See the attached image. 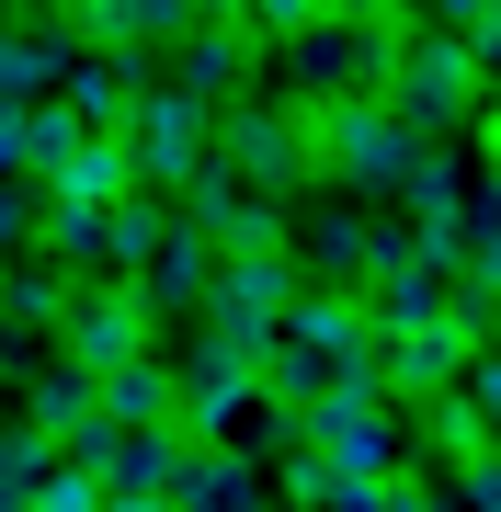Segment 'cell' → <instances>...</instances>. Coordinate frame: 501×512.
<instances>
[{
  "label": "cell",
  "mask_w": 501,
  "mask_h": 512,
  "mask_svg": "<svg viewBox=\"0 0 501 512\" xmlns=\"http://www.w3.org/2000/svg\"><path fill=\"white\" fill-rule=\"evenodd\" d=\"M331 387H376V330H365V308H353L342 285H308L297 308H285L274 353H262V399L308 410V399H331Z\"/></svg>",
  "instance_id": "cell-1"
},
{
  "label": "cell",
  "mask_w": 501,
  "mask_h": 512,
  "mask_svg": "<svg viewBox=\"0 0 501 512\" xmlns=\"http://www.w3.org/2000/svg\"><path fill=\"white\" fill-rule=\"evenodd\" d=\"M126 194H137V171H126V137H80V148H69V171L46 183V205H80V217H114Z\"/></svg>",
  "instance_id": "cell-21"
},
{
  "label": "cell",
  "mask_w": 501,
  "mask_h": 512,
  "mask_svg": "<svg viewBox=\"0 0 501 512\" xmlns=\"http://www.w3.org/2000/svg\"><path fill=\"white\" fill-rule=\"evenodd\" d=\"M285 262H297L308 285H342V296H353V274H376V217H365V205H319L308 239H297Z\"/></svg>",
  "instance_id": "cell-16"
},
{
  "label": "cell",
  "mask_w": 501,
  "mask_h": 512,
  "mask_svg": "<svg viewBox=\"0 0 501 512\" xmlns=\"http://www.w3.org/2000/svg\"><path fill=\"white\" fill-rule=\"evenodd\" d=\"M69 148H80V126L57 103H23V160H12V183H57L69 171Z\"/></svg>",
  "instance_id": "cell-25"
},
{
  "label": "cell",
  "mask_w": 501,
  "mask_h": 512,
  "mask_svg": "<svg viewBox=\"0 0 501 512\" xmlns=\"http://www.w3.org/2000/svg\"><path fill=\"white\" fill-rule=\"evenodd\" d=\"M0 512H23V501H0Z\"/></svg>",
  "instance_id": "cell-40"
},
{
  "label": "cell",
  "mask_w": 501,
  "mask_h": 512,
  "mask_svg": "<svg viewBox=\"0 0 501 512\" xmlns=\"http://www.w3.org/2000/svg\"><path fill=\"white\" fill-rule=\"evenodd\" d=\"M388 69H399V35H376V23H308V35L274 46V103H388Z\"/></svg>",
  "instance_id": "cell-2"
},
{
  "label": "cell",
  "mask_w": 501,
  "mask_h": 512,
  "mask_svg": "<svg viewBox=\"0 0 501 512\" xmlns=\"http://www.w3.org/2000/svg\"><path fill=\"white\" fill-rule=\"evenodd\" d=\"M23 160V103H0V171Z\"/></svg>",
  "instance_id": "cell-35"
},
{
  "label": "cell",
  "mask_w": 501,
  "mask_h": 512,
  "mask_svg": "<svg viewBox=\"0 0 501 512\" xmlns=\"http://www.w3.org/2000/svg\"><path fill=\"white\" fill-rule=\"evenodd\" d=\"M353 308H365L376 342H399V330H433V319H445V274H433V262H422V239H410L399 262H376V274L353 285Z\"/></svg>",
  "instance_id": "cell-15"
},
{
  "label": "cell",
  "mask_w": 501,
  "mask_h": 512,
  "mask_svg": "<svg viewBox=\"0 0 501 512\" xmlns=\"http://www.w3.org/2000/svg\"><path fill=\"white\" fill-rule=\"evenodd\" d=\"M479 148H490V171H501V103H479Z\"/></svg>",
  "instance_id": "cell-36"
},
{
  "label": "cell",
  "mask_w": 501,
  "mask_h": 512,
  "mask_svg": "<svg viewBox=\"0 0 501 512\" xmlns=\"http://www.w3.org/2000/svg\"><path fill=\"white\" fill-rule=\"evenodd\" d=\"M57 353H69L80 376H114V365H137V353H160V330H149V308H137V285L92 274V285H69V308H57Z\"/></svg>",
  "instance_id": "cell-9"
},
{
  "label": "cell",
  "mask_w": 501,
  "mask_h": 512,
  "mask_svg": "<svg viewBox=\"0 0 501 512\" xmlns=\"http://www.w3.org/2000/svg\"><path fill=\"white\" fill-rule=\"evenodd\" d=\"M171 217H183L217 262H240V251H285V205H274V194H251L228 160H205L194 183H183V205H171Z\"/></svg>",
  "instance_id": "cell-10"
},
{
  "label": "cell",
  "mask_w": 501,
  "mask_h": 512,
  "mask_svg": "<svg viewBox=\"0 0 501 512\" xmlns=\"http://www.w3.org/2000/svg\"><path fill=\"white\" fill-rule=\"evenodd\" d=\"M479 103H490V80H479V57H467V46H445V35H399L388 114L410 126V148H445L456 126H479Z\"/></svg>",
  "instance_id": "cell-4"
},
{
  "label": "cell",
  "mask_w": 501,
  "mask_h": 512,
  "mask_svg": "<svg viewBox=\"0 0 501 512\" xmlns=\"http://www.w3.org/2000/svg\"><path fill=\"white\" fill-rule=\"evenodd\" d=\"M92 421H103V410H92V376H80L69 353H57V365H35V387H23V433H46L57 456H69Z\"/></svg>",
  "instance_id": "cell-20"
},
{
  "label": "cell",
  "mask_w": 501,
  "mask_h": 512,
  "mask_svg": "<svg viewBox=\"0 0 501 512\" xmlns=\"http://www.w3.org/2000/svg\"><path fill=\"white\" fill-rule=\"evenodd\" d=\"M331 23H376V35H410V0H331Z\"/></svg>",
  "instance_id": "cell-30"
},
{
  "label": "cell",
  "mask_w": 501,
  "mask_h": 512,
  "mask_svg": "<svg viewBox=\"0 0 501 512\" xmlns=\"http://www.w3.org/2000/svg\"><path fill=\"white\" fill-rule=\"evenodd\" d=\"M35 512H103V478L57 456V467H46V490H35Z\"/></svg>",
  "instance_id": "cell-26"
},
{
  "label": "cell",
  "mask_w": 501,
  "mask_h": 512,
  "mask_svg": "<svg viewBox=\"0 0 501 512\" xmlns=\"http://www.w3.org/2000/svg\"><path fill=\"white\" fill-rule=\"evenodd\" d=\"M171 228H183V217H171L160 194H126V205L103 217V274H114V285H137V274L171 251Z\"/></svg>",
  "instance_id": "cell-23"
},
{
  "label": "cell",
  "mask_w": 501,
  "mask_h": 512,
  "mask_svg": "<svg viewBox=\"0 0 501 512\" xmlns=\"http://www.w3.org/2000/svg\"><path fill=\"white\" fill-rule=\"evenodd\" d=\"M467 57H479V80H501V12L479 23V35H467Z\"/></svg>",
  "instance_id": "cell-33"
},
{
  "label": "cell",
  "mask_w": 501,
  "mask_h": 512,
  "mask_svg": "<svg viewBox=\"0 0 501 512\" xmlns=\"http://www.w3.org/2000/svg\"><path fill=\"white\" fill-rule=\"evenodd\" d=\"M217 160V103H194V92H137V114H126V171H137V194H183L194 171Z\"/></svg>",
  "instance_id": "cell-6"
},
{
  "label": "cell",
  "mask_w": 501,
  "mask_h": 512,
  "mask_svg": "<svg viewBox=\"0 0 501 512\" xmlns=\"http://www.w3.org/2000/svg\"><path fill=\"white\" fill-rule=\"evenodd\" d=\"M23 239H35V194L0 171V251H23Z\"/></svg>",
  "instance_id": "cell-29"
},
{
  "label": "cell",
  "mask_w": 501,
  "mask_h": 512,
  "mask_svg": "<svg viewBox=\"0 0 501 512\" xmlns=\"http://www.w3.org/2000/svg\"><path fill=\"white\" fill-rule=\"evenodd\" d=\"M308 23H331V0H262L251 35H262V46H285V35H308Z\"/></svg>",
  "instance_id": "cell-27"
},
{
  "label": "cell",
  "mask_w": 501,
  "mask_h": 512,
  "mask_svg": "<svg viewBox=\"0 0 501 512\" xmlns=\"http://www.w3.org/2000/svg\"><path fill=\"white\" fill-rule=\"evenodd\" d=\"M376 512H456V501L433 490V478H388V501H376Z\"/></svg>",
  "instance_id": "cell-31"
},
{
  "label": "cell",
  "mask_w": 501,
  "mask_h": 512,
  "mask_svg": "<svg viewBox=\"0 0 501 512\" xmlns=\"http://www.w3.org/2000/svg\"><path fill=\"white\" fill-rule=\"evenodd\" d=\"M456 399H467V410H479L490 433H501V353H467V376H456Z\"/></svg>",
  "instance_id": "cell-28"
},
{
  "label": "cell",
  "mask_w": 501,
  "mask_h": 512,
  "mask_svg": "<svg viewBox=\"0 0 501 512\" xmlns=\"http://www.w3.org/2000/svg\"><path fill=\"white\" fill-rule=\"evenodd\" d=\"M183 456H194L183 433H114V421H92V433L69 444V467H92V478H103V501H171Z\"/></svg>",
  "instance_id": "cell-11"
},
{
  "label": "cell",
  "mask_w": 501,
  "mask_h": 512,
  "mask_svg": "<svg viewBox=\"0 0 501 512\" xmlns=\"http://www.w3.org/2000/svg\"><path fill=\"white\" fill-rule=\"evenodd\" d=\"M297 296H308V274H297L285 251H240V262H217V285H205L194 342H217V353H240V365H262Z\"/></svg>",
  "instance_id": "cell-3"
},
{
  "label": "cell",
  "mask_w": 501,
  "mask_h": 512,
  "mask_svg": "<svg viewBox=\"0 0 501 512\" xmlns=\"http://www.w3.org/2000/svg\"><path fill=\"white\" fill-rule=\"evenodd\" d=\"M479 205H490V217H501V183H490V194H479Z\"/></svg>",
  "instance_id": "cell-39"
},
{
  "label": "cell",
  "mask_w": 501,
  "mask_h": 512,
  "mask_svg": "<svg viewBox=\"0 0 501 512\" xmlns=\"http://www.w3.org/2000/svg\"><path fill=\"white\" fill-rule=\"evenodd\" d=\"M205 285H217V251H205L194 228H171V251L137 274V308H149V330H160V319H194V308H205Z\"/></svg>",
  "instance_id": "cell-18"
},
{
  "label": "cell",
  "mask_w": 501,
  "mask_h": 512,
  "mask_svg": "<svg viewBox=\"0 0 501 512\" xmlns=\"http://www.w3.org/2000/svg\"><path fill=\"white\" fill-rule=\"evenodd\" d=\"M308 148H319V183H342V194H399V171L422 160L388 103H319Z\"/></svg>",
  "instance_id": "cell-7"
},
{
  "label": "cell",
  "mask_w": 501,
  "mask_h": 512,
  "mask_svg": "<svg viewBox=\"0 0 501 512\" xmlns=\"http://www.w3.org/2000/svg\"><path fill=\"white\" fill-rule=\"evenodd\" d=\"M171 92H194V103H251L262 92V35H240V23H194L183 46H171Z\"/></svg>",
  "instance_id": "cell-12"
},
{
  "label": "cell",
  "mask_w": 501,
  "mask_h": 512,
  "mask_svg": "<svg viewBox=\"0 0 501 512\" xmlns=\"http://www.w3.org/2000/svg\"><path fill=\"white\" fill-rule=\"evenodd\" d=\"M194 12H205V23H240V35H251V12H262V0H194Z\"/></svg>",
  "instance_id": "cell-34"
},
{
  "label": "cell",
  "mask_w": 501,
  "mask_h": 512,
  "mask_svg": "<svg viewBox=\"0 0 501 512\" xmlns=\"http://www.w3.org/2000/svg\"><path fill=\"white\" fill-rule=\"evenodd\" d=\"M467 353H479V342H467L456 319H433V330H399V342H376V387H388L399 410H433V399H445V387L467 376Z\"/></svg>",
  "instance_id": "cell-13"
},
{
  "label": "cell",
  "mask_w": 501,
  "mask_h": 512,
  "mask_svg": "<svg viewBox=\"0 0 501 512\" xmlns=\"http://www.w3.org/2000/svg\"><path fill=\"white\" fill-rule=\"evenodd\" d=\"M251 410H262V365H240V353H217V342L171 353V433L183 444H240Z\"/></svg>",
  "instance_id": "cell-8"
},
{
  "label": "cell",
  "mask_w": 501,
  "mask_h": 512,
  "mask_svg": "<svg viewBox=\"0 0 501 512\" xmlns=\"http://www.w3.org/2000/svg\"><path fill=\"white\" fill-rule=\"evenodd\" d=\"M92 410L114 433H171V353H137V365L92 376Z\"/></svg>",
  "instance_id": "cell-19"
},
{
  "label": "cell",
  "mask_w": 501,
  "mask_h": 512,
  "mask_svg": "<svg viewBox=\"0 0 501 512\" xmlns=\"http://www.w3.org/2000/svg\"><path fill=\"white\" fill-rule=\"evenodd\" d=\"M456 501H467V512H501V456L467 467V478H456Z\"/></svg>",
  "instance_id": "cell-32"
},
{
  "label": "cell",
  "mask_w": 501,
  "mask_h": 512,
  "mask_svg": "<svg viewBox=\"0 0 501 512\" xmlns=\"http://www.w3.org/2000/svg\"><path fill=\"white\" fill-rule=\"evenodd\" d=\"M57 114H69V126L80 137H126V114H137V92H126V69H114V57H80V69L69 80H57V92H46Z\"/></svg>",
  "instance_id": "cell-22"
},
{
  "label": "cell",
  "mask_w": 501,
  "mask_h": 512,
  "mask_svg": "<svg viewBox=\"0 0 501 512\" xmlns=\"http://www.w3.org/2000/svg\"><path fill=\"white\" fill-rule=\"evenodd\" d=\"M171 512H274V490H262V467L240 444H194L183 478H171Z\"/></svg>",
  "instance_id": "cell-17"
},
{
  "label": "cell",
  "mask_w": 501,
  "mask_h": 512,
  "mask_svg": "<svg viewBox=\"0 0 501 512\" xmlns=\"http://www.w3.org/2000/svg\"><path fill=\"white\" fill-rule=\"evenodd\" d=\"M80 69V35L57 12H0V103H46Z\"/></svg>",
  "instance_id": "cell-14"
},
{
  "label": "cell",
  "mask_w": 501,
  "mask_h": 512,
  "mask_svg": "<svg viewBox=\"0 0 501 512\" xmlns=\"http://www.w3.org/2000/svg\"><path fill=\"white\" fill-rule=\"evenodd\" d=\"M103 512H171V501H103Z\"/></svg>",
  "instance_id": "cell-37"
},
{
  "label": "cell",
  "mask_w": 501,
  "mask_h": 512,
  "mask_svg": "<svg viewBox=\"0 0 501 512\" xmlns=\"http://www.w3.org/2000/svg\"><path fill=\"white\" fill-rule=\"evenodd\" d=\"M23 12H69V0H23Z\"/></svg>",
  "instance_id": "cell-38"
},
{
  "label": "cell",
  "mask_w": 501,
  "mask_h": 512,
  "mask_svg": "<svg viewBox=\"0 0 501 512\" xmlns=\"http://www.w3.org/2000/svg\"><path fill=\"white\" fill-rule=\"evenodd\" d=\"M217 160L240 171L251 194H274V205L319 183V148H308V114H297V103H274V92H251V103H228V114H217Z\"/></svg>",
  "instance_id": "cell-5"
},
{
  "label": "cell",
  "mask_w": 501,
  "mask_h": 512,
  "mask_svg": "<svg viewBox=\"0 0 501 512\" xmlns=\"http://www.w3.org/2000/svg\"><path fill=\"white\" fill-rule=\"evenodd\" d=\"M57 308H69V274H57V262L0 274V330H46V342H57Z\"/></svg>",
  "instance_id": "cell-24"
}]
</instances>
